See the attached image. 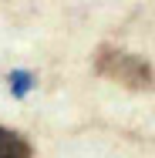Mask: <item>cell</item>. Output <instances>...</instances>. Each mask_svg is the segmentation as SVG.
<instances>
[{
  "label": "cell",
  "mask_w": 155,
  "mask_h": 158,
  "mask_svg": "<svg viewBox=\"0 0 155 158\" xmlns=\"http://www.w3.org/2000/svg\"><path fill=\"white\" fill-rule=\"evenodd\" d=\"M94 71L105 77V81H115L122 88L131 91H145L155 84V71L149 61H142L138 54H128L118 47H101L98 57H94Z\"/></svg>",
  "instance_id": "6da1fadb"
},
{
  "label": "cell",
  "mask_w": 155,
  "mask_h": 158,
  "mask_svg": "<svg viewBox=\"0 0 155 158\" xmlns=\"http://www.w3.org/2000/svg\"><path fill=\"white\" fill-rule=\"evenodd\" d=\"M0 158H34V152H31L24 135H17L14 128L0 125Z\"/></svg>",
  "instance_id": "7a4b0ae2"
}]
</instances>
